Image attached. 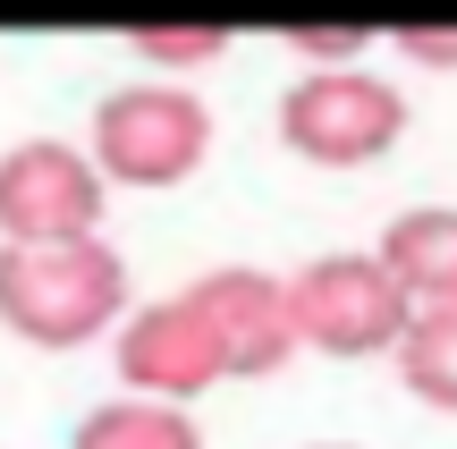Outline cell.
Returning a JSON list of instances; mask_svg holds the SVG:
<instances>
[{
  "label": "cell",
  "mask_w": 457,
  "mask_h": 449,
  "mask_svg": "<svg viewBox=\"0 0 457 449\" xmlns=\"http://www.w3.org/2000/svg\"><path fill=\"white\" fill-rule=\"evenodd\" d=\"M288 314H296V348L356 365V356H398L415 297L381 254H313L305 271H288Z\"/></svg>",
  "instance_id": "277c9868"
},
{
  "label": "cell",
  "mask_w": 457,
  "mask_h": 449,
  "mask_svg": "<svg viewBox=\"0 0 457 449\" xmlns=\"http://www.w3.org/2000/svg\"><path fill=\"white\" fill-rule=\"evenodd\" d=\"M313 449H356V441H313Z\"/></svg>",
  "instance_id": "5bb4252c"
},
{
  "label": "cell",
  "mask_w": 457,
  "mask_h": 449,
  "mask_svg": "<svg viewBox=\"0 0 457 449\" xmlns=\"http://www.w3.org/2000/svg\"><path fill=\"white\" fill-rule=\"evenodd\" d=\"M381 263L398 271L415 305H457V204H415L381 229Z\"/></svg>",
  "instance_id": "ba28073f"
},
{
  "label": "cell",
  "mask_w": 457,
  "mask_h": 449,
  "mask_svg": "<svg viewBox=\"0 0 457 449\" xmlns=\"http://www.w3.org/2000/svg\"><path fill=\"white\" fill-rule=\"evenodd\" d=\"M111 179L68 136H26L0 153V246H77L102 237Z\"/></svg>",
  "instance_id": "5b68a950"
},
{
  "label": "cell",
  "mask_w": 457,
  "mask_h": 449,
  "mask_svg": "<svg viewBox=\"0 0 457 449\" xmlns=\"http://www.w3.org/2000/svg\"><path fill=\"white\" fill-rule=\"evenodd\" d=\"M94 170L111 187H136V195H162V187H187L204 162H212V102L195 85H119V94L94 102V136H85Z\"/></svg>",
  "instance_id": "7a4b0ae2"
},
{
  "label": "cell",
  "mask_w": 457,
  "mask_h": 449,
  "mask_svg": "<svg viewBox=\"0 0 457 449\" xmlns=\"http://www.w3.org/2000/svg\"><path fill=\"white\" fill-rule=\"evenodd\" d=\"M111 365H119V382H128L136 399H170V407H187V399H204V390L228 382V348H220V331L204 322V305L187 297V288L136 305V314L119 322L111 331Z\"/></svg>",
  "instance_id": "8992f818"
},
{
  "label": "cell",
  "mask_w": 457,
  "mask_h": 449,
  "mask_svg": "<svg viewBox=\"0 0 457 449\" xmlns=\"http://www.w3.org/2000/svg\"><path fill=\"white\" fill-rule=\"evenodd\" d=\"M398 51H407L415 68H457V26H407Z\"/></svg>",
  "instance_id": "4fadbf2b"
},
{
  "label": "cell",
  "mask_w": 457,
  "mask_h": 449,
  "mask_svg": "<svg viewBox=\"0 0 457 449\" xmlns=\"http://www.w3.org/2000/svg\"><path fill=\"white\" fill-rule=\"evenodd\" d=\"M407 94L373 68H305L279 94V145L313 170H373L407 145Z\"/></svg>",
  "instance_id": "3957f363"
},
{
  "label": "cell",
  "mask_w": 457,
  "mask_h": 449,
  "mask_svg": "<svg viewBox=\"0 0 457 449\" xmlns=\"http://www.w3.org/2000/svg\"><path fill=\"white\" fill-rule=\"evenodd\" d=\"M68 449H204V433H195L187 407L119 390V399H102L94 416L77 424V441H68Z\"/></svg>",
  "instance_id": "9c48e42d"
},
{
  "label": "cell",
  "mask_w": 457,
  "mask_h": 449,
  "mask_svg": "<svg viewBox=\"0 0 457 449\" xmlns=\"http://www.w3.org/2000/svg\"><path fill=\"white\" fill-rule=\"evenodd\" d=\"M364 43H373L364 26H313V34H296L305 68H364Z\"/></svg>",
  "instance_id": "7c38bea8"
},
{
  "label": "cell",
  "mask_w": 457,
  "mask_h": 449,
  "mask_svg": "<svg viewBox=\"0 0 457 449\" xmlns=\"http://www.w3.org/2000/svg\"><path fill=\"white\" fill-rule=\"evenodd\" d=\"M136 314L128 263L111 237L77 246H0V331L26 348H94Z\"/></svg>",
  "instance_id": "6da1fadb"
},
{
  "label": "cell",
  "mask_w": 457,
  "mask_h": 449,
  "mask_svg": "<svg viewBox=\"0 0 457 449\" xmlns=\"http://www.w3.org/2000/svg\"><path fill=\"white\" fill-rule=\"evenodd\" d=\"M398 382L407 399L457 416V305H415L407 339H398Z\"/></svg>",
  "instance_id": "30bf717a"
},
{
  "label": "cell",
  "mask_w": 457,
  "mask_h": 449,
  "mask_svg": "<svg viewBox=\"0 0 457 449\" xmlns=\"http://www.w3.org/2000/svg\"><path fill=\"white\" fill-rule=\"evenodd\" d=\"M187 297L204 305V322L220 331L228 348V382H271L288 373L296 356V314H288V280L279 271H254V263H220L204 280H187Z\"/></svg>",
  "instance_id": "52a82bcc"
},
{
  "label": "cell",
  "mask_w": 457,
  "mask_h": 449,
  "mask_svg": "<svg viewBox=\"0 0 457 449\" xmlns=\"http://www.w3.org/2000/svg\"><path fill=\"white\" fill-rule=\"evenodd\" d=\"M136 60H145L153 77L187 85V77H204V68L228 60V26H145L136 34Z\"/></svg>",
  "instance_id": "8fae6325"
}]
</instances>
